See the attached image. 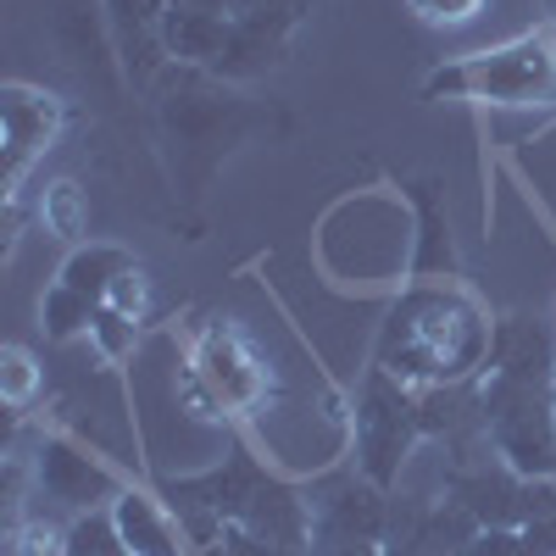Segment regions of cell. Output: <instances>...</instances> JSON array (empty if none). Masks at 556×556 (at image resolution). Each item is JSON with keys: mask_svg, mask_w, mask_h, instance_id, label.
<instances>
[{"mask_svg": "<svg viewBox=\"0 0 556 556\" xmlns=\"http://www.w3.org/2000/svg\"><path fill=\"white\" fill-rule=\"evenodd\" d=\"M495 345V323L473 290L451 278H424L401 290L379 323L374 367L406 390H468Z\"/></svg>", "mask_w": 556, "mask_h": 556, "instance_id": "obj_1", "label": "cell"}, {"mask_svg": "<svg viewBox=\"0 0 556 556\" xmlns=\"http://www.w3.org/2000/svg\"><path fill=\"white\" fill-rule=\"evenodd\" d=\"M178 406L195 424H251L273 406V367L235 317H206L184 345Z\"/></svg>", "mask_w": 556, "mask_h": 556, "instance_id": "obj_2", "label": "cell"}, {"mask_svg": "<svg viewBox=\"0 0 556 556\" xmlns=\"http://www.w3.org/2000/svg\"><path fill=\"white\" fill-rule=\"evenodd\" d=\"M429 101H479V106H551L556 101V34L529 28L490 51L456 56L424 78Z\"/></svg>", "mask_w": 556, "mask_h": 556, "instance_id": "obj_3", "label": "cell"}, {"mask_svg": "<svg viewBox=\"0 0 556 556\" xmlns=\"http://www.w3.org/2000/svg\"><path fill=\"white\" fill-rule=\"evenodd\" d=\"M429 434L424 424V390H406L390 374H367L351 406V456H356V473L379 490H395L401 479V462L406 451Z\"/></svg>", "mask_w": 556, "mask_h": 556, "instance_id": "obj_4", "label": "cell"}, {"mask_svg": "<svg viewBox=\"0 0 556 556\" xmlns=\"http://www.w3.org/2000/svg\"><path fill=\"white\" fill-rule=\"evenodd\" d=\"M67 101L45 84H7L0 89V139H7V201H23V184L34 162L62 139Z\"/></svg>", "mask_w": 556, "mask_h": 556, "instance_id": "obj_5", "label": "cell"}, {"mask_svg": "<svg viewBox=\"0 0 556 556\" xmlns=\"http://www.w3.org/2000/svg\"><path fill=\"white\" fill-rule=\"evenodd\" d=\"M34 484H39V495L62 501L67 513L112 506V495L123 490V479L106 468V462H96L67 434H39V445H34Z\"/></svg>", "mask_w": 556, "mask_h": 556, "instance_id": "obj_6", "label": "cell"}, {"mask_svg": "<svg viewBox=\"0 0 556 556\" xmlns=\"http://www.w3.org/2000/svg\"><path fill=\"white\" fill-rule=\"evenodd\" d=\"M106 513H112V523H117V534L134 556H190V529H184V518L167 501H156L151 490L123 484Z\"/></svg>", "mask_w": 556, "mask_h": 556, "instance_id": "obj_7", "label": "cell"}, {"mask_svg": "<svg viewBox=\"0 0 556 556\" xmlns=\"http://www.w3.org/2000/svg\"><path fill=\"white\" fill-rule=\"evenodd\" d=\"M128 267H134V251H123V245H112V240H84V245L67 251V262L56 267V278H62L67 290H78L84 301L106 306L112 285H117Z\"/></svg>", "mask_w": 556, "mask_h": 556, "instance_id": "obj_8", "label": "cell"}, {"mask_svg": "<svg viewBox=\"0 0 556 556\" xmlns=\"http://www.w3.org/2000/svg\"><path fill=\"white\" fill-rule=\"evenodd\" d=\"M34 217H39L45 235H56L67 245L89 240V201H84V190L73 178H51V184H45L39 201H34Z\"/></svg>", "mask_w": 556, "mask_h": 556, "instance_id": "obj_9", "label": "cell"}, {"mask_svg": "<svg viewBox=\"0 0 556 556\" xmlns=\"http://www.w3.org/2000/svg\"><path fill=\"white\" fill-rule=\"evenodd\" d=\"M89 323H96V301H84L62 278H51L39 295V334L56 345H73V340H89Z\"/></svg>", "mask_w": 556, "mask_h": 556, "instance_id": "obj_10", "label": "cell"}, {"mask_svg": "<svg viewBox=\"0 0 556 556\" xmlns=\"http://www.w3.org/2000/svg\"><path fill=\"white\" fill-rule=\"evenodd\" d=\"M462 556H556V518L523 523V529H479Z\"/></svg>", "mask_w": 556, "mask_h": 556, "instance_id": "obj_11", "label": "cell"}, {"mask_svg": "<svg viewBox=\"0 0 556 556\" xmlns=\"http://www.w3.org/2000/svg\"><path fill=\"white\" fill-rule=\"evenodd\" d=\"M62 556H134L112 523L106 506H96V513H78L62 534Z\"/></svg>", "mask_w": 556, "mask_h": 556, "instance_id": "obj_12", "label": "cell"}, {"mask_svg": "<svg viewBox=\"0 0 556 556\" xmlns=\"http://www.w3.org/2000/svg\"><path fill=\"white\" fill-rule=\"evenodd\" d=\"M45 390V367L28 345H7L0 351V401H7L12 412H28Z\"/></svg>", "mask_w": 556, "mask_h": 556, "instance_id": "obj_13", "label": "cell"}, {"mask_svg": "<svg viewBox=\"0 0 556 556\" xmlns=\"http://www.w3.org/2000/svg\"><path fill=\"white\" fill-rule=\"evenodd\" d=\"M139 334H146V323L123 317L117 306H96V323H89V345L106 367H123L134 351H139Z\"/></svg>", "mask_w": 556, "mask_h": 556, "instance_id": "obj_14", "label": "cell"}, {"mask_svg": "<svg viewBox=\"0 0 556 556\" xmlns=\"http://www.w3.org/2000/svg\"><path fill=\"white\" fill-rule=\"evenodd\" d=\"M406 12L429 28H462L484 12V0H406Z\"/></svg>", "mask_w": 556, "mask_h": 556, "instance_id": "obj_15", "label": "cell"}, {"mask_svg": "<svg viewBox=\"0 0 556 556\" xmlns=\"http://www.w3.org/2000/svg\"><path fill=\"white\" fill-rule=\"evenodd\" d=\"M106 306H117L123 317H134V323H146L151 317V278H146V267H128L117 285H112V295H106Z\"/></svg>", "mask_w": 556, "mask_h": 556, "instance_id": "obj_16", "label": "cell"}]
</instances>
